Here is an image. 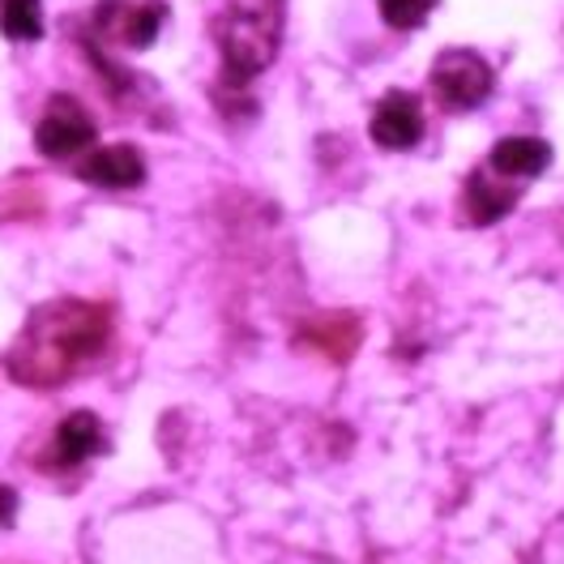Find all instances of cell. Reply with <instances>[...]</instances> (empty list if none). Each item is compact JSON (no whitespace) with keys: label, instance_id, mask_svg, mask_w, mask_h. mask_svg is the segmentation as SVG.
Returning a JSON list of instances; mask_svg holds the SVG:
<instances>
[{"label":"cell","instance_id":"cell-1","mask_svg":"<svg viewBox=\"0 0 564 564\" xmlns=\"http://www.w3.org/2000/svg\"><path fill=\"white\" fill-rule=\"evenodd\" d=\"M111 343V313L90 300H52L35 308L18 343L4 351V372L26 389H56L95 364Z\"/></svg>","mask_w":564,"mask_h":564},{"label":"cell","instance_id":"cell-2","mask_svg":"<svg viewBox=\"0 0 564 564\" xmlns=\"http://www.w3.org/2000/svg\"><path fill=\"white\" fill-rule=\"evenodd\" d=\"M218 56H223V86L245 90L252 77L274 65L282 43V0H223L210 22Z\"/></svg>","mask_w":564,"mask_h":564},{"label":"cell","instance_id":"cell-3","mask_svg":"<svg viewBox=\"0 0 564 564\" xmlns=\"http://www.w3.org/2000/svg\"><path fill=\"white\" fill-rule=\"evenodd\" d=\"M492 82L496 77L488 69V61L479 52H470V47L441 52L436 65H432V77H427L436 104L445 107V111H475L492 95Z\"/></svg>","mask_w":564,"mask_h":564},{"label":"cell","instance_id":"cell-4","mask_svg":"<svg viewBox=\"0 0 564 564\" xmlns=\"http://www.w3.org/2000/svg\"><path fill=\"white\" fill-rule=\"evenodd\" d=\"M167 22V4L163 0H99L95 4V35L104 43H120V47H133V52H145L159 31Z\"/></svg>","mask_w":564,"mask_h":564},{"label":"cell","instance_id":"cell-5","mask_svg":"<svg viewBox=\"0 0 564 564\" xmlns=\"http://www.w3.org/2000/svg\"><path fill=\"white\" fill-rule=\"evenodd\" d=\"M95 120L73 95H52L35 124V150L43 159H77L82 150L95 145Z\"/></svg>","mask_w":564,"mask_h":564},{"label":"cell","instance_id":"cell-6","mask_svg":"<svg viewBox=\"0 0 564 564\" xmlns=\"http://www.w3.org/2000/svg\"><path fill=\"white\" fill-rule=\"evenodd\" d=\"M423 138V107L411 90H389L372 111V141L381 150H411Z\"/></svg>","mask_w":564,"mask_h":564},{"label":"cell","instance_id":"cell-7","mask_svg":"<svg viewBox=\"0 0 564 564\" xmlns=\"http://www.w3.org/2000/svg\"><path fill=\"white\" fill-rule=\"evenodd\" d=\"M104 449H107L104 423L95 420L90 411H73L69 420L56 427V436H52L47 466H56V470H77V466H86V462L95 458V454H104Z\"/></svg>","mask_w":564,"mask_h":564},{"label":"cell","instance_id":"cell-8","mask_svg":"<svg viewBox=\"0 0 564 564\" xmlns=\"http://www.w3.org/2000/svg\"><path fill=\"white\" fill-rule=\"evenodd\" d=\"M77 176L86 184H95V188L124 193V188H138L145 180V163H141V154L133 145H107V150H95V154H86L77 163Z\"/></svg>","mask_w":564,"mask_h":564},{"label":"cell","instance_id":"cell-9","mask_svg":"<svg viewBox=\"0 0 564 564\" xmlns=\"http://www.w3.org/2000/svg\"><path fill=\"white\" fill-rule=\"evenodd\" d=\"M513 206H518L513 180L496 176L492 167H479L475 176L466 180V214H470V223H479V227L500 223Z\"/></svg>","mask_w":564,"mask_h":564},{"label":"cell","instance_id":"cell-10","mask_svg":"<svg viewBox=\"0 0 564 564\" xmlns=\"http://www.w3.org/2000/svg\"><path fill=\"white\" fill-rule=\"evenodd\" d=\"M547 163H552V145L539 138H505L496 141L492 159H488V167H492L496 176L505 180H534L547 172Z\"/></svg>","mask_w":564,"mask_h":564},{"label":"cell","instance_id":"cell-11","mask_svg":"<svg viewBox=\"0 0 564 564\" xmlns=\"http://www.w3.org/2000/svg\"><path fill=\"white\" fill-rule=\"evenodd\" d=\"M0 31L13 43H35L43 39V4L39 0H4L0 4Z\"/></svg>","mask_w":564,"mask_h":564},{"label":"cell","instance_id":"cell-12","mask_svg":"<svg viewBox=\"0 0 564 564\" xmlns=\"http://www.w3.org/2000/svg\"><path fill=\"white\" fill-rule=\"evenodd\" d=\"M436 0H377L381 18H386L393 31H415L423 18L432 13Z\"/></svg>","mask_w":564,"mask_h":564},{"label":"cell","instance_id":"cell-13","mask_svg":"<svg viewBox=\"0 0 564 564\" xmlns=\"http://www.w3.org/2000/svg\"><path fill=\"white\" fill-rule=\"evenodd\" d=\"M18 518V492L9 484H0V527H9Z\"/></svg>","mask_w":564,"mask_h":564}]
</instances>
